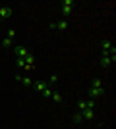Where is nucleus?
Instances as JSON below:
<instances>
[{"mask_svg":"<svg viewBox=\"0 0 116 129\" xmlns=\"http://www.w3.org/2000/svg\"><path fill=\"white\" fill-rule=\"evenodd\" d=\"M43 94H44V96H52V92H50V89H44V91H43Z\"/></svg>","mask_w":116,"mask_h":129,"instance_id":"obj_19","label":"nucleus"},{"mask_svg":"<svg viewBox=\"0 0 116 129\" xmlns=\"http://www.w3.org/2000/svg\"><path fill=\"white\" fill-rule=\"evenodd\" d=\"M99 87H103V81H101V79H95L93 81V89H99Z\"/></svg>","mask_w":116,"mask_h":129,"instance_id":"obj_16","label":"nucleus"},{"mask_svg":"<svg viewBox=\"0 0 116 129\" xmlns=\"http://www.w3.org/2000/svg\"><path fill=\"white\" fill-rule=\"evenodd\" d=\"M101 66H103V68H108V66H112L110 58H108V56H105V58H101Z\"/></svg>","mask_w":116,"mask_h":129,"instance_id":"obj_9","label":"nucleus"},{"mask_svg":"<svg viewBox=\"0 0 116 129\" xmlns=\"http://www.w3.org/2000/svg\"><path fill=\"white\" fill-rule=\"evenodd\" d=\"M74 4H76L74 0H64V2H62V14H64V16H70L72 10H74Z\"/></svg>","mask_w":116,"mask_h":129,"instance_id":"obj_2","label":"nucleus"},{"mask_svg":"<svg viewBox=\"0 0 116 129\" xmlns=\"http://www.w3.org/2000/svg\"><path fill=\"white\" fill-rule=\"evenodd\" d=\"M77 108H79V112H83V110L87 108V102H85V100H79V102H77Z\"/></svg>","mask_w":116,"mask_h":129,"instance_id":"obj_15","label":"nucleus"},{"mask_svg":"<svg viewBox=\"0 0 116 129\" xmlns=\"http://www.w3.org/2000/svg\"><path fill=\"white\" fill-rule=\"evenodd\" d=\"M87 102V108H95V100H85Z\"/></svg>","mask_w":116,"mask_h":129,"instance_id":"obj_20","label":"nucleus"},{"mask_svg":"<svg viewBox=\"0 0 116 129\" xmlns=\"http://www.w3.org/2000/svg\"><path fill=\"white\" fill-rule=\"evenodd\" d=\"M56 29H60V31H66V29H68V21H66V19H64V21H58V23H56Z\"/></svg>","mask_w":116,"mask_h":129,"instance_id":"obj_10","label":"nucleus"},{"mask_svg":"<svg viewBox=\"0 0 116 129\" xmlns=\"http://www.w3.org/2000/svg\"><path fill=\"white\" fill-rule=\"evenodd\" d=\"M12 14H14V10L10 6H0V19H8V17H12Z\"/></svg>","mask_w":116,"mask_h":129,"instance_id":"obj_3","label":"nucleus"},{"mask_svg":"<svg viewBox=\"0 0 116 129\" xmlns=\"http://www.w3.org/2000/svg\"><path fill=\"white\" fill-rule=\"evenodd\" d=\"M16 37V29H8V39H14Z\"/></svg>","mask_w":116,"mask_h":129,"instance_id":"obj_18","label":"nucleus"},{"mask_svg":"<svg viewBox=\"0 0 116 129\" xmlns=\"http://www.w3.org/2000/svg\"><path fill=\"white\" fill-rule=\"evenodd\" d=\"M89 96L91 98H101V96H105V89L103 87H99V89H89Z\"/></svg>","mask_w":116,"mask_h":129,"instance_id":"obj_5","label":"nucleus"},{"mask_svg":"<svg viewBox=\"0 0 116 129\" xmlns=\"http://www.w3.org/2000/svg\"><path fill=\"white\" fill-rule=\"evenodd\" d=\"M2 48H12V39L6 37L4 41H2Z\"/></svg>","mask_w":116,"mask_h":129,"instance_id":"obj_13","label":"nucleus"},{"mask_svg":"<svg viewBox=\"0 0 116 129\" xmlns=\"http://www.w3.org/2000/svg\"><path fill=\"white\" fill-rule=\"evenodd\" d=\"M16 81H17V83H21V85H25V87H31V85H33V81L29 79V77H19V75H16Z\"/></svg>","mask_w":116,"mask_h":129,"instance_id":"obj_7","label":"nucleus"},{"mask_svg":"<svg viewBox=\"0 0 116 129\" xmlns=\"http://www.w3.org/2000/svg\"><path fill=\"white\" fill-rule=\"evenodd\" d=\"M81 116H83V119H93V118H95L93 108H85V110L81 112Z\"/></svg>","mask_w":116,"mask_h":129,"instance_id":"obj_6","label":"nucleus"},{"mask_svg":"<svg viewBox=\"0 0 116 129\" xmlns=\"http://www.w3.org/2000/svg\"><path fill=\"white\" fill-rule=\"evenodd\" d=\"M14 54H16V58H25L29 54L27 46H23V44H17V46H14Z\"/></svg>","mask_w":116,"mask_h":129,"instance_id":"obj_1","label":"nucleus"},{"mask_svg":"<svg viewBox=\"0 0 116 129\" xmlns=\"http://www.w3.org/2000/svg\"><path fill=\"white\" fill-rule=\"evenodd\" d=\"M81 121H83V116H81V112L74 114V123H81Z\"/></svg>","mask_w":116,"mask_h":129,"instance_id":"obj_12","label":"nucleus"},{"mask_svg":"<svg viewBox=\"0 0 116 129\" xmlns=\"http://www.w3.org/2000/svg\"><path fill=\"white\" fill-rule=\"evenodd\" d=\"M50 98H52L54 102H62V94H60V92H52V96H50Z\"/></svg>","mask_w":116,"mask_h":129,"instance_id":"obj_14","label":"nucleus"},{"mask_svg":"<svg viewBox=\"0 0 116 129\" xmlns=\"http://www.w3.org/2000/svg\"><path fill=\"white\" fill-rule=\"evenodd\" d=\"M35 64V56L33 54H27V56H25V66H33Z\"/></svg>","mask_w":116,"mask_h":129,"instance_id":"obj_8","label":"nucleus"},{"mask_svg":"<svg viewBox=\"0 0 116 129\" xmlns=\"http://www.w3.org/2000/svg\"><path fill=\"white\" fill-rule=\"evenodd\" d=\"M16 62H17V66H19V68H25V58H17Z\"/></svg>","mask_w":116,"mask_h":129,"instance_id":"obj_17","label":"nucleus"},{"mask_svg":"<svg viewBox=\"0 0 116 129\" xmlns=\"http://www.w3.org/2000/svg\"><path fill=\"white\" fill-rule=\"evenodd\" d=\"M47 85H49L47 81H37V89H39V91H41V92H43L44 89H47Z\"/></svg>","mask_w":116,"mask_h":129,"instance_id":"obj_11","label":"nucleus"},{"mask_svg":"<svg viewBox=\"0 0 116 129\" xmlns=\"http://www.w3.org/2000/svg\"><path fill=\"white\" fill-rule=\"evenodd\" d=\"M101 56H103V58H105V56H108V50L112 48V43L110 41H108V39H105V41H103V43H101Z\"/></svg>","mask_w":116,"mask_h":129,"instance_id":"obj_4","label":"nucleus"}]
</instances>
